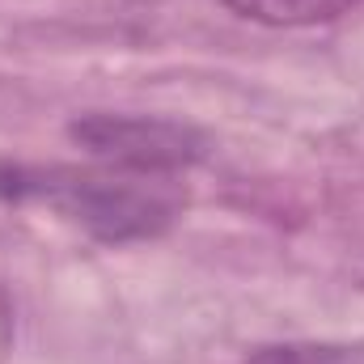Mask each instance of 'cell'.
<instances>
[{"instance_id":"obj_1","label":"cell","mask_w":364,"mask_h":364,"mask_svg":"<svg viewBox=\"0 0 364 364\" xmlns=\"http://www.w3.org/2000/svg\"><path fill=\"white\" fill-rule=\"evenodd\" d=\"M13 195H34L68 212L73 220L90 225L102 237H144L174 220V191L166 182L144 178H106V174H73V170H47V174H13Z\"/></svg>"},{"instance_id":"obj_2","label":"cell","mask_w":364,"mask_h":364,"mask_svg":"<svg viewBox=\"0 0 364 364\" xmlns=\"http://www.w3.org/2000/svg\"><path fill=\"white\" fill-rule=\"evenodd\" d=\"M73 136L106 161H119L140 174H161L199 157V140L161 119H119V114H93L73 123Z\"/></svg>"},{"instance_id":"obj_3","label":"cell","mask_w":364,"mask_h":364,"mask_svg":"<svg viewBox=\"0 0 364 364\" xmlns=\"http://www.w3.org/2000/svg\"><path fill=\"white\" fill-rule=\"evenodd\" d=\"M242 17L267 21V26H318L352 13L360 0H225Z\"/></svg>"}]
</instances>
